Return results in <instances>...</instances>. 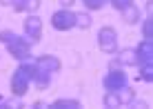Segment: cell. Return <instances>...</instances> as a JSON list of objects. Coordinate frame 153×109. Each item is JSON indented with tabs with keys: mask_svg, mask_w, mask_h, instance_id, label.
Returning a JSON list of instances; mask_svg holds the SVG:
<instances>
[{
	"mask_svg": "<svg viewBox=\"0 0 153 109\" xmlns=\"http://www.w3.org/2000/svg\"><path fill=\"white\" fill-rule=\"evenodd\" d=\"M122 93H120V100H131V98H133V91L131 89H126V87H122Z\"/></svg>",
	"mask_w": 153,
	"mask_h": 109,
	"instance_id": "cell-19",
	"label": "cell"
},
{
	"mask_svg": "<svg viewBox=\"0 0 153 109\" xmlns=\"http://www.w3.org/2000/svg\"><path fill=\"white\" fill-rule=\"evenodd\" d=\"M0 4H7V7H11V4H13V0H0Z\"/></svg>",
	"mask_w": 153,
	"mask_h": 109,
	"instance_id": "cell-21",
	"label": "cell"
},
{
	"mask_svg": "<svg viewBox=\"0 0 153 109\" xmlns=\"http://www.w3.org/2000/svg\"><path fill=\"white\" fill-rule=\"evenodd\" d=\"M104 105H107V107H120V105H122L118 91H107V96H104Z\"/></svg>",
	"mask_w": 153,
	"mask_h": 109,
	"instance_id": "cell-12",
	"label": "cell"
},
{
	"mask_svg": "<svg viewBox=\"0 0 153 109\" xmlns=\"http://www.w3.org/2000/svg\"><path fill=\"white\" fill-rule=\"evenodd\" d=\"M153 62V45L151 40L144 38V43H140V47L135 49V65H151Z\"/></svg>",
	"mask_w": 153,
	"mask_h": 109,
	"instance_id": "cell-7",
	"label": "cell"
},
{
	"mask_svg": "<svg viewBox=\"0 0 153 109\" xmlns=\"http://www.w3.org/2000/svg\"><path fill=\"white\" fill-rule=\"evenodd\" d=\"M51 27L58 29V31H67V29H71V27H76V13L67 11V9L56 11L53 16H51Z\"/></svg>",
	"mask_w": 153,
	"mask_h": 109,
	"instance_id": "cell-6",
	"label": "cell"
},
{
	"mask_svg": "<svg viewBox=\"0 0 153 109\" xmlns=\"http://www.w3.org/2000/svg\"><path fill=\"white\" fill-rule=\"evenodd\" d=\"M122 18H124L126 25H135V22L140 20V9L133 7V4H129V7L122 9Z\"/></svg>",
	"mask_w": 153,
	"mask_h": 109,
	"instance_id": "cell-10",
	"label": "cell"
},
{
	"mask_svg": "<svg viewBox=\"0 0 153 109\" xmlns=\"http://www.w3.org/2000/svg\"><path fill=\"white\" fill-rule=\"evenodd\" d=\"M76 27L89 29V27H91V16H87V13H76Z\"/></svg>",
	"mask_w": 153,
	"mask_h": 109,
	"instance_id": "cell-14",
	"label": "cell"
},
{
	"mask_svg": "<svg viewBox=\"0 0 153 109\" xmlns=\"http://www.w3.org/2000/svg\"><path fill=\"white\" fill-rule=\"evenodd\" d=\"M58 2H60V4H62V7H71V4H73V2H76V0H58Z\"/></svg>",
	"mask_w": 153,
	"mask_h": 109,
	"instance_id": "cell-20",
	"label": "cell"
},
{
	"mask_svg": "<svg viewBox=\"0 0 153 109\" xmlns=\"http://www.w3.org/2000/svg\"><path fill=\"white\" fill-rule=\"evenodd\" d=\"M142 34H144V38H146V40H151V36H153V18H151V16L144 20V27H142Z\"/></svg>",
	"mask_w": 153,
	"mask_h": 109,
	"instance_id": "cell-17",
	"label": "cell"
},
{
	"mask_svg": "<svg viewBox=\"0 0 153 109\" xmlns=\"http://www.w3.org/2000/svg\"><path fill=\"white\" fill-rule=\"evenodd\" d=\"M33 78H36V62L18 67V71H13L11 76V93L13 96H25L29 91V82Z\"/></svg>",
	"mask_w": 153,
	"mask_h": 109,
	"instance_id": "cell-2",
	"label": "cell"
},
{
	"mask_svg": "<svg viewBox=\"0 0 153 109\" xmlns=\"http://www.w3.org/2000/svg\"><path fill=\"white\" fill-rule=\"evenodd\" d=\"M51 107H56V109H78L80 102L78 100H69V98H60V100H56Z\"/></svg>",
	"mask_w": 153,
	"mask_h": 109,
	"instance_id": "cell-11",
	"label": "cell"
},
{
	"mask_svg": "<svg viewBox=\"0 0 153 109\" xmlns=\"http://www.w3.org/2000/svg\"><path fill=\"white\" fill-rule=\"evenodd\" d=\"M25 34H27L31 40H36V43L42 38V20L38 18V16L31 13L29 18L25 20Z\"/></svg>",
	"mask_w": 153,
	"mask_h": 109,
	"instance_id": "cell-8",
	"label": "cell"
},
{
	"mask_svg": "<svg viewBox=\"0 0 153 109\" xmlns=\"http://www.w3.org/2000/svg\"><path fill=\"white\" fill-rule=\"evenodd\" d=\"M140 78H144L146 82L153 80V62H151V65H142L140 67Z\"/></svg>",
	"mask_w": 153,
	"mask_h": 109,
	"instance_id": "cell-15",
	"label": "cell"
},
{
	"mask_svg": "<svg viewBox=\"0 0 153 109\" xmlns=\"http://www.w3.org/2000/svg\"><path fill=\"white\" fill-rule=\"evenodd\" d=\"M122 87H126V74H124V69L118 67V62H111V71L104 78V89L107 91H120Z\"/></svg>",
	"mask_w": 153,
	"mask_h": 109,
	"instance_id": "cell-4",
	"label": "cell"
},
{
	"mask_svg": "<svg viewBox=\"0 0 153 109\" xmlns=\"http://www.w3.org/2000/svg\"><path fill=\"white\" fill-rule=\"evenodd\" d=\"M56 71H60V60H58L56 56H40V58L36 60V78H33L36 85L45 89V87L49 85L51 74H56Z\"/></svg>",
	"mask_w": 153,
	"mask_h": 109,
	"instance_id": "cell-1",
	"label": "cell"
},
{
	"mask_svg": "<svg viewBox=\"0 0 153 109\" xmlns=\"http://www.w3.org/2000/svg\"><path fill=\"white\" fill-rule=\"evenodd\" d=\"M11 7L16 11H29V13H36L40 7V0H13Z\"/></svg>",
	"mask_w": 153,
	"mask_h": 109,
	"instance_id": "cell-9",
	"label": "cell"
},
{
	"mask_svg": "<svg viewBox=\"0 0 153 109\" xmlns=\"http://www.w3.org/2000/svg\"><path fill=\"white\" fill-rule=\"evenodd\" d=\"M120 62H124V65H135V49L120 51Z\"/></svg>",
	"mask_w": 153,
	"mask_h": 109,
	"instance_id": "cell-13",
	"label": "cell"
},
{
	"mask_svg": "<svg viewBox=\"0 0 153 109\" xmlns=\"http://www.w3.org/2000/svg\"><path fill=\"white\" fill-rule=\"evenodd\" d=\"M109 2L113 4L115 9H120V11H122L124 7H129V4H133V0H109Z\"/></svg>",
	"mask_w": 153,
	"mask_h": 109,
	"instance_id": "cell-18",
	"label": "cell"
},
{
	"mask_svg": "<svg viewBox=\"0 0 153 109\" xmlns=\"http://www.w3.org/2000/svg\"><path fill=\"white\" fill-rule=\"evenodd\" d=\"M0 40H2V43H7V49H9V54H11L13 58L27 60L29 56H31V45H29L25 38L11 34V31H2V34H0Z\"/></svg>",
	"mask_w": 153,
	"mask_h": 109,
	"instance_id": "cell-3",
	"label": "cell"
},
{
	"mask_svg": "<svg viewBox=\"0 0 153 109\" xmlns=\"http://www.w3.org/2000/svg\"><path fill=\"white\" fill-rule=\"evenodd\" d=\"M82 2H84V7H87V9H91V11H93V9H102L109 0H82Z\"/></svg>",
	"mask_w": 153,
	"mask_h": 109,
	"instance_id": "cell-16",
	"label": "cell"
},
{
	"mask_svg": "<svg viewBox=\"0 0 153 109\" xmlns=\"http://www.w3.org/2000/svg\"><path fill=\"white\" fill-rule=\"evenodd\" d=\"M98 45L104 54H113L118 49V36H115V29L111 27H102L98 31Z\"/></svg>",
	"mask_w": 153,
	"mask_h": 109,
	"instance_id": "cell-5",
	"label": "cell"
}]
</instances>
